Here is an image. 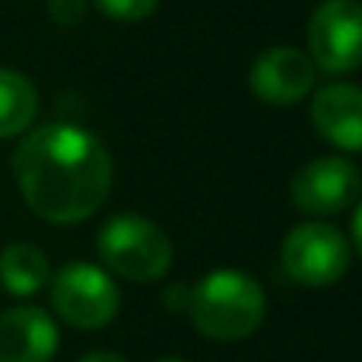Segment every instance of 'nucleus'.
Here are the masks:
<instances>
[{
    "label": "nucleus",
    "instance_id": "f257e3e1",
    "mask_svg": "<svg viewBox=\"0 0 362 362\" xmlns=\"http://www.w3.org/2000/svg\"><path fill=\"white\" fill-rule=\"evenodd\" d=\"M13 178L38 219L74 226L89 219L108 197L112 156L95 134L74 124L25 131L13 153Z\"/></svg>",
    "mask_w": 362,
    "mask_h": 362
},
{
    "label": "nucleus",
    "instance_id": "f03ea898",
    "mask_svg": "<svg viewBox=\"0 0 362 362\" xmlns=\"http://www.w3.org/2000/svg\"><path fill=\"white\" fill-rule=\"evenodd\" d=\"M187 312L204 337L232 344L261 327L267 299L255 276L242 270H213L194 286Z\"/></svg>",
    "mask_w": 362,
    "mask_h": 362
},
{
    "label": "nucleus",
    "instance_id": "7ed1b4c3",
    "mask_svg": "<svg viewBox=\"0 0 362 362\" xmlns=\"http://www.w3.org/2000/svg\"><path fill=\"white\" fill-rule=\"evenodd\" d=\"M99 257L124 280L150 283L172 267V242L153 219L137 213L112 216L99 229Z\"/></svg>",
    "mask_w": 362,
    "mask_h": 362
},
{
    "label": "nucleus",
    "instance_id": "20e7f679",
    "mask_svg": "<svg viewBox=\"0 0 362 362\" xmlns=\"http://www.w3.org/2000/svg\"><path fill=\"white\" fill-rule=\"evenodd\" d=\"M51 305L70 327L95 331L118 315L121 296L112 276L102 267L74 261L57 270L54 280H51Z\"/></svg>",
    "mask_w": 362,
    "mask_h": 362
},
{
    "label": "nucleus",
    "instance_id": "39448f33",
    "mask_svg": "<svg viewBox=\"0 0 362 362\" xmlns=\"http://www.w3.org/2000/svg\"><path fill=\"white\" fill-rule=\"evenodd\" d=\"M312 64L325 74H350L362 67V4L321 0L308 19Z\"/></svg>",
    "mask_w": 362,
    "mask_h": 362
},
{
    "label": "nucleus",
    "instance_id": "423d86ee",
    "mask_svg": "<svg viewBox=\"0 0 362 362\" xmlns=\"http://www.w3.org/2000/svg\"><path fill=\"white\" fill-rule=\"evenodd\" d=\"M350 267L344 232L327 223H302L283 242V270L302 286H331Z\"/></svg>",
    "mask_w": 362,
    "mask_h": 362
},
{
    "label": "nucleus",
    "instance_id": "0eeeda50",
    "mask_svg": "<svg viewBox=\"0 0 362 362\" xmlns=\"http://www.w3.org/2000/svg\"><path fill=\"white\" fill-rule=\"evenodd\" d=\"M359 169L344 156H321L302 165L289 185L293 206L308 216H334L359 197Z\"/></svg>",
    "mask_w": 362,
    "mask_h": 362
},
{
    "label": "nucleus",
    "instance_id": "6e6552de",
    "mask_svg": "<svg viewBox=\"0 0 362 362\" xmlns=\"http://www.w3.org/2000/svg\"><path fill=\"white\" fill-rule=\"evenodd\" d=\"M315 76L318 67L312 64V57L302 54L296 48H270L251 64V93L267 105H296L315 89Z\"/></svg>",
    "mask_w": 362,
    "mask_h": 362
},
{
    "label": "nucleus",
    "instance_id": "1a4fd4ad",
    "mask_svg": "<svg viewBox=\"0 0 362 362\" xmlns=\"http://www.w3.org/2000/svg\"><path fill=\"white\" fill-rule=\"evenodd\" d=\"M57 325L42 308L19 305L0 315V362H51Z\"/></svg>",
    "mask_w": 362,
    "mask_h": 362
},
{
    "label": "nucleus",
    "instance_id": "9d476101",
    "mask_svg": "<svg viewBox=\"0 0 362 362\" xmlns=\"http://www.w3.org/2000/svg\"><path fill=\"white\" fill-rule=\"evenodd\" d=\"M312 124L337 150L362 153V89L334 83L312 99Z\"/></svg>",
    "mask_w": 362,
    "mask_h": 362
},
{
    "label": "nucleus",
    "instance_id": "9b49d317",
    "mask_svg": "<svg viewBox=\"0 0 362 362\" xmlns=\"http://www.w3.org/2000/svg\"><path fill=\"white\" fill-rule=\"evenodd\" d=\"M51 280V267L45 251H38L29 242L6 245L0 251V286L10 296H35L38 289H45Z\"/></svg>",
    "mask_w": 362,
    "mask_h": 362
},
{
    "label": "nucleus",
    "instance_id": "f8f14e48",
    "mask_svg": "<svg viewBox=\"0 0 362 362\" xmlns=\"http://www.w3.org/2000/svg\"><path fill=\"white\" fill-rule=\"evenodd\" d=\"M38 93L32 80L10 67H0V140L19 137L35 124Z\"/></svg>",
    "mask_w": 362,
    "mask_h": 362
},
{
    "label": "nucleus",
    "instance_id": "ddd939ff",
    "mask_svg": "<svg viewBox=\"0 0 362 362\" xmlns=\"http://www.w3.org/2000/svg\"><path fill=\"white\" fill-rule=\"evenodd\" d=\"M156 4L159 0H95V6L115 23H140L156 10Z\"/></svg>",
    "mask_w": 362,
    "mask_h": 362
},
{
    "label": "nucleus",
    "instance_id": "4468645a",
    "mask_svg": "<svg viewBox=\"0 0 362 362\" xmlns=\"http://www.w3.org/2000/svg\"><path fill=\"white\" fill-rule=\"evenodd\" d=\"M48 10L61 25H74L83 16V0H51Z\"/></svg>",
    "mask_w": 362,
    "mask_h": 362
},
{
    "label": "nucleus",
    "instance_id": "2eb2a0df",
    "mask_svg": "<svg viewBox=\"0 0 362 362\" xmlns=\"http://www.w3.org/2000/svg\"><path fill=\"white\" fill-rule=\"evenodd\" d=\"M80 362H127L124 356H118V353H108V350H95V353H86Z\"/></svg>",
    "mask_w": 362,
    "mask_h": 362
},
{
    "label": "nucleus",
    "instance_id": "dca6fc26",
    "mask_svg": "<svg viewBox=\"0 0 362 362\" xmlns=\"http://www.w3.org/2000/svg\"><path fill=\"white\" fill-rule=\"evenodd\" d=\"M353 242H356V251L362 255V200H359L356 216H353Z\"/></svg>",
    "mask_w": 362,
    "mask_h": 362
},
{
    "label": "nucleus",
    "instance_id": "f3484780",
    "mask_svg": "<svg viewBox=\"0 0 362 362\" xmlns=\"http://www.w3.org/2000/svg\"><path fill=\"white\" fill-rule=\"evenodd\" d=\"M159 362H185V359H178V356H165V359H159Z\"/></svg>",
    "mask_w": 362,
    "mask_h": 362
}]
</instances>
